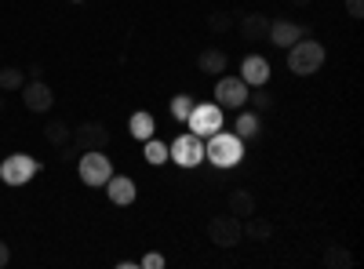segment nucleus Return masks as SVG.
Returning <instances> with one entry per match:
<instances>
[{
	"mask_svg": "<svg viewBox=\"0 0 364 269\" xmlns=\"http://www.w3.org/2000/svg\"><path fill=\"white\" fill-rule=\"evenodd\" d=\"M321 262H324L328 269H350V265H353V255H350L343 244H331V248H324Z\"/></svg>",
	"mask_w": 364,
	"mask_h": 269,
	"instance_id": "aec40b11",
	"label": "nucleus"
},
{
	"mask_svg": "<svg viewBox=\"0 0 364 269\" xmlns=\"http://www.w3.org/2000/svg\"><path fill=\"white\" fill-rule=\"evenodd\" d=\"M8 262H11V248H8L4 241H0V269H4Z\"/></svg>",
	"mask_w": 364,
	"mask_h": 269,
	"instance_id": "c756f323",
	"label": "nucleus"
},
{
	"mask_svg": "<svg viewBox=\"0 0 364 269\" xmlns=\"http://www.w3.org/2000/svg\"><path fill=\"white\" fill-rule=\"evenodd\" d=\"M37 175H41V160L29 157V153H11V157H4V164H0V182L11 186V190L26 186L29 178H37Z\"/></svg>",
	"mask_w": 364,
	"mask_h": 269,
	"instance_id": "20e7f679",
	"label": "nucleus"
},
{
	"mask_svg": "<svg viewBox=\"0 0 364 269\" xmlns=\"http://www.w3.org/2000/svg\"><path fill=\"white\" fill-rule=\"evenodd\" d=\"M22 102H26V109L29 113H51V106H55V92L41 80V77H33V80H26L22 84Z\"/></svg>",
	"mask_w": 364,
	"mask_h": 269,
	"instance_id": "9d476101",
	"label": "nucleus"
},
{
	"mask_svg": "<svg viewBox=\"0 0 364 269\" xmlns=\"http://www.w3.org/2000/svg\"><path fill=\"white\" fill-rule=\"evenodd\" d=\"M237 131V138L240 142H252V138H259V131H262V121H259V113L255 109H240V116H237V124H233Z\"/></svg>",
	"mask_w": 364,
	"mask_h": 269,
	"instance_id": "a211bd4d",
	"label": "nucleus"
},
{
	"mask_svg": "<svg viewBox=\"0 0 364 269\" xmlns=\"http://www.w3.org/2000/svg\"><path fill=\"white\" fill-rule=\"evenodd\" d=\"M22 84H26V70H18V66L0 70V92H22Z\"/></svg>",
	"mask_w": 364,
	"mask_h": 269,
	"instance_id": "4be33fe9",
	"label": "nucleus"
},
{
	"mask_svg": "<svg viewBox=\"0 0 364 269\" xmlns=\"http://www.w3.org/2000/svg\"><path fill=\"white\" fill-rule=\"evenodd\" d=\"M240 80L248 87H266L269 84V62L262 55H245L240 58Z\"/></svg>",
	"mask_w": 364,
	"mask_h": 269,
	"instance_id": "ddd939ff",
	"label": "nucleus"
},
{
	"mask_svg": "<svg viewBox=\"0 0 364 269\" xmlns=\"http://www.w3.org/2000/svg\"><path fill=\"white\" fill-rule=\"evenodd\" d=\"M346 15L350 18H360L364 15V0H346Z\"/></svg>",
	"mask_w": 364,
	"mask_h": 269,
	"instance_id": "c85d7f7f",
	"label": "nucleus"
},
{
	"mask_svg": "<svg viewBox=\"0 0 364 269\" xmlns=\"http://www.w3.org/2000/svg\"><path fill=\"white\" fill-rule=\"evenodd\" d=\"M240 233H245L248 241H255V244H266L269 236H273V222L262 219V215H248V222L240 219Z\"/></svg>",
	"mask_w": 364,
	"mask_h": 269,
	"instance_id": "f3484780",
	"label": "nucleus"
},
{
	"mask_svg": "<svg viewBox=\"0 0 364 269\" xmlns=\"http://www.w3.org/2000/svg\"><path fill=\"white\" fill-rule=\"evenodd\" d=\"M77 171H80L84 186L102 190L109 182V175H113V160L106 157V149H87V153H80V160H77Z\"/></svg>",
	"mask_w": 364,
	"mask_h": 269,
	"instance_id": "7ed1b4c3",
	"label": "nucleus"
},
{
	"mask_svg": "<svg viewBox=\"0 0 364 269\" xmlns=\"http://www.w3.org/2000/svg\"><path fill=\"white\" fill-rule=\"evenodd\" d=\"M154 131H157V121H154V113L139 109V113H132V116H128V135H132L135 142H146V138H154Z\"/></svg>",
	"mask_w": 364,
	"mask_h": 269,
	"instance_id": "dca6fc26",
	"label": "nucleus"
},
{
	"mask_svg": "<svg viewBox=\"0 0 364 269\" xmlns=\"http://www.w3.org/2000/svg\"><path fill=\"white\" fill-rule=\"evenodd\" d=\"M291 4H295V8H306V4H314V0H291Z\"/></svg>",
	"mask_w": 364,
	"mask_h": 269,
	"instance_id": "7c9ffc66",
	"label": "nucleus"
},
{
	"mask_svg": "<svg viewBox=\"0 0 364 269\" xmlns=\"http://www.w3.org/2000/svg\"><path fill=\"white\" fill-rule=\"evenodd\" d=\"M248 102L255 106V113H266V109H273V95L266 92V87H255V95L248 92Z\"/></svg>",
	"mask_w": 364,
	"mask_h": 269,
	"instance_id": "a878e982",
	"label": "nucleus"
},
{
	"mask_svg": "<svg viewBox=\"0 0 364 269\" xmlns=\"http://www.w3.org/2000/svg\"><path fill=\"white\" fill-rule=\"evenodd\" d=\"M208 29H211L215 37L230 33V29H233V18H230V11H211V15H208Z\"/></svg>",
	"mask_w": 364,
	"mask_h": 269,
	"instance_id": "b1692460",
	"label": "nucleus"
},
{
	"mask_svg": "<svg viewBox=\"0 0 364 269\" xmlns=\"http://www.w3.org/2000/svg\"><path fill=\"white\" fill-rule=\"evenodd\" d=\"M142 146H146V160L154 164V168L168 164V142H161V138H146Z\"/></svg>",
	"mask_w": 364,
	"mask_h": 269,
	"instance_id": "5701e85b",
	"label": "nucleus"
},
{
	"mask_svg": "<svg viewBox=\"0 0 364 269\" xmlns=\"http://www.w3.org/2000/svg\"><path fill=\"white\" fill-rule=\"evenodd\" d=\"M73 146L80 153H87V149H109V128L99 121H84L80 128H73Z\"/></svg>",
	"mask_w": 364,
	"mask_h": 269,
	"instance_id": "1a4fd4ad",
	"label": "nucleus"
},
{
	"mask_svg": "<svg viewBox=\"0 0 364 269\" xmlns=\"http://www.w3.org/2000/svg\"><path fill=\"white\" fill-rule=\"evenodd\" d=\"M70 138H73V128H70L66 121H51V124L44 128V142L55 146V149H58V146H66Z\"/></svg>",
	"mask_w": 364,
	"mask_h": 269,
	"instance_id": "412c9836",
	"label": "nucleus"
},
{
	"mask_svg": "<svg viewBox=\"0 0 364 269\" xmlns=\"http://www.w3.org/2000/svg\"><path fill=\"white\" fill-rule=\"evenodd\" d=\"M102 190H106L109 204H117V207H132L135 197H139V186L132 182L128 175H109V182H106Z\"/></svg>",
	"mask_w": 364,
	"mask_h": 269,
	"instance_id": "f8f14e48",
	"label": "nucleus"
},
{
	"mask_svg": "<svg viewBox=\"0 0 364 269\" xmlns=\"http://www.w3.org/2000/svg\"><path fill=\"white\" fill-rule=\"evenodd\" d=\"M168 262H164V255H157V251H149V255H142L139 258V269H164Z\"/></svg>",
	"mask_w": 364,
	"mask_h": 269,
	"instance_id": "bb28decb",
	"label": "nucleus"
},
{
	"mask_svg": "<svg viewBox=\"0 0 364 269\" xmlns=\"http://www.w3.org/2000/svg\"><path fill=\"white\" fill-rule=\"evenodd\" d=\"M208 241L215 248H237L240 241H245V233H240V219L237 215H215L208 222Z\"/></svg>",
	"mask_w": 364,
	"mask_h": 269,
	"instance_id": "0eeeda50",
	"label": "nucleus"
},
{
	"mask_svg": "<svg viewBox=\"0 0 364 269\" xmlns=\"http://www.w3.org/2000/svg\"><path fill=\"white\" fill-rule=\"evenodd\" d=\"M226 66H230V58H226V51L223 48H204L200 55H197V70L200 73H208V77H223L226 73Z\"/></svg>",
	"mask_w": 364,
	"mask_h": 269,
	"instance_id": "4468645a",
	"label": "nucleus"
},
{
	"mask_svg": "<svg viewBox=\"0 0 364 269\" xmlns=\"http://www.w3.org/2000/svg\"><path fill=\"white\" fill-rule=\"evenodd\" d=\"M324 58H328V51H324L321 40L302 37V40H295V44L288 48V70H291L295 77H314V73H321Z\"/></svg>",
	"mask_w": 364,
	"mask_h": 269,
	"instance_id": "f03ea898",
	"label": "nucleus"
},
{
	"mask_svg": "<svg viewBox=\"0 0 364 269\" xmlns=\"http://www.w3.org/2000/svg\"><path fill=\"white\" fill-rule=\"evenodd\" d=\"M168 160H175L178 168H197L204 164V138L186 131V135H178L171 146H168Z\"/></svg>",
	"mask_w": 364,
	"mask_h": 269,
	"instance_id": "423d86ee",
	"label": "nucleus"
},
{
	"mask_svg": "<svg viewBox=\"0 0 364 269\" xmlns=\"http://www.w3.org/2000/svg\"><path fill=\"white\" fill-rule=\"evenodd\" d=\"M0 113H4V92H0Z\"/></svg>",
	"mask_w": 364,
	"mask_h": 269,
	"instance_id": "2f4dec72",
	"label": "nucleus"
},
{
	"mask_svg": "<svg viewBox=\"0 0 364 269\" xmlns=\"http://www.w3.org/2000/svg\"><path fill=\"white\" fill-rule=\"evenodd\" d=\"M248 92L252 87L240 80V77H219L215 80V102L223 106V109H245L248 106Z\"/></svg>",
	"mask_w": 364,
	"mask_h": 269,
	"instance_id": "6e6552de",
	"label": "nucleus"
},
{
	"mask_svg": "<svg viewBox=\"0 0 364 269\" xmlns=\"http://www.w3.org/2000/svg\"><path fill=\"white\" fill-rule=\"evenodd\" d=\"M77 153H80V149L73 146V138H70L66 146H58V157H63V160H77Z\"/></svg>",
	"mask_w": 364,
	"mask_h": 269,
	"instance_id": "cd10ccee",
	"label": "nucleus"
},
{
	"mask_svg": "<svg viewBox=\"0 0 364 269\" xmlns=\"http://www.w3.org/2000/svg\"><path fill=\"white\" fill-rule=\"evenodd\" d=\"M204 160H211L219 171H230L237 168L240 160H245V142H240L233 131H215V135H208L204 138Z\"/></svg>",
	"mask_w": 364,
	"mask_h": 269,
	"instance_id": "f257e3e1",
	"label": "nucleus"
},
{
	"mask_svg": "<svg viewBox=\"0 0 364 269\" xmlns=\"http://www.w3.org/2000/svg\"><path fill=\"white\" fill-rule=\"evenodd\" d=\"M226 212L237 215V219L255 215V193H252V190H230V197H226Z\"/></svg>",
	"mask_w": 364,
	"mask_h": 269,
	"instance_id": "2eb2a0df",
	"label": "nucleus"
},
{
	"mask_svg": "<svg viewBox=\"0 0 364 269\" xmlns=\"http://www.w3.org/2000/svg\"><path fill=\"white\" fill-rule=\"evenodd\" d=\"M190 109H193V95H175V99H171V116H175L178 124L190 116Z\"/></svg>",
	"mask_w": 364,
	"mask_h": 269,
	"instance_id": "393cba45",
	"label": "nucleus"
},
{
	"mask_svg": "<svg viewBox=\"0 0 364 269\" xmlns=\"http://www.w3.org/2000/svg\"><path fill=\"white\" fill-rule=\"evenodd\" d=\"M182 124H186L193 135H200V138L215 135V131L223 128V106H219V102H193L190 116H186Z\"/></svg>",
	"mask_w": 364,
	"mask_h": 269,
	"instance_id": "39448f33",
	"label": "nucleus"
},
{
	"mask_svg": "<svg viewBox=\"0 0 364 269\" xmlns=\"http://www.w3.org/2000/svg\"><path fill=\"white\" fill-rule=\"evenodd\" d=\"M266 29H269V18L252 11V15L240 18V40H266Z\"/></svg>",
	"mask_w": 364,
	"mask_h": 269,
	"instance_id": "6ab92c4d",
	"label": "nucleus"
},
{
	"mask_svg": "<svg viewBox=\"0 0 364 269\" xmlns=\"http://www.w3.org/2000/svg\"><path fill=\"white\" fill-rule=\"evenodd\" d=\"M302 37H306V29H302L299 22H291V18H277V22H269V29H266V44L281 48V51H288Z\"/></svg>",
	"mask_w": 364,
	"mask_h": 269,
	"instance_id": "9b49d317",
	"label": "nucleus"
}]
</instances>
